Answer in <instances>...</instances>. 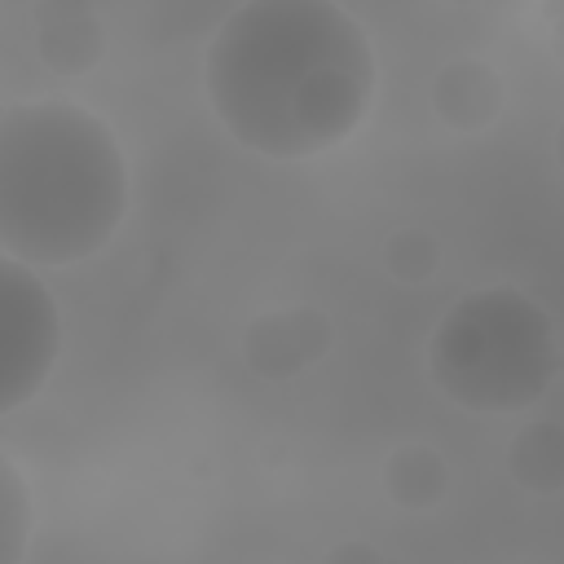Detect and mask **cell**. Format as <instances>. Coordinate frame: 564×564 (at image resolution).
I'll use <instances>...</instances> for the list:
<instances>
[{
	"label": "cell",
	"instance_id": "277c9868",
	"mask_svg": "<svg viewBox=\"0 0 564 564\" xmlns=\"http://www.w3.org/2000/svg\"><path fill=\"white\" fill-rule=\"evenodd\" d=\"M62 348V317L31 264L0 256V414L26 405Z\"/></svg>",
	"mask_w": 564,
	"mask_h": 564
},
{
	"label": "cell",
	"instance_id": "5b68a950",
	"mask_svg": "<svg viewBox=\"0 0 564 564\" xmlns=\"http://www.w3.org/2000/svg\"><path fill=\"white\" fill-rule=\"evenodd\" d=\"M330 317L322 308H282V313H260L247 335H242V361L260 379H291L304 366L322 361L330 352Z\"/></svg>",
	"mask_w": 564,
	"mask_h": 564
},
{
	"label": "cell",
	"instance_id": "8fae6325",
	"mask_svg": "<svg viewBox=\"0 0 564 564\" xmlns=\"http://www.w3.org/2000/svg\"><path fill=\"white\" fill-rule=\"evenodd\" d=\"M383 264L397 282H427L441 264V242L419 225H401L383 242Z\"/></svg>",
	"mask_w": 564,
	"mask_h": 564
},
{
	"label": "cell",
	"instance_id": "8992f818",
	"mask_svg": "<svg viewBox=\"0 0 564 564\" xmlns=\"http://www.w3.org/2000/svg\"><path fill=\"white\" fill-rule=\"evenodd\" d=\"M35 53L57 75H88L106 57V26L84 0L35 4Z\"/></svg>",
	"mask_w": 564,
	"mask_h": 564
},
{
	"label": "cell",
	"instance_id": "4fadbf2b",
	"mask_svg": "<svg viewBox=\"0 0 564 564\" xmlns=\"http://www.w3.org/2000/svg\"><path fill=\"white\" fill-rule=\"evenodd\" d=\"M383 564H405V560H383Z\"/></svg>",
	"mask_w": 564,
	"mask_h": 564
},
{
	"label": "cell",
	"instance_id": "30bf717a",
	"mask_svg": "<svg viewBox=\"0 0 564 564\" xmlns=\"http://www.w3.org/2000/svg\"><path fill=\"white\" fill-rule=\"evenodd\" d=\"M31 494L22 471L0 454V564H22L31 542Z\"/></svg>",
	"mask_w": 564,
	"mask_h": 564
},
{
	"label": "cell",
	"instance_id": "3957f363",
	"mask_svg": "<svg viewBox=\"0 0 564 564\" xmlns=\"http://www.w3.org/2000/svg\"><path fill=\"white\" fill-rule=\"evenodd\" d=\"M427 375L463 410H529L560 375L555 317L516 286L471 291L436 322L427 339Z\"/></svg>",
	"mask_w": 564,
	"mask_h": 564
},
{
	"label": "cell",
	"instance_id": "9c48e42d",
	"mask_svg": "<svg viewBox=\"0 0 564 564\" xmlns=\"http://www.w3.org/2000/svg\"><path fill=\"white\" fill-rule=\"evenodd\" d=\"M383 489H388V498H392L397 507H405V511H427V507H436V502L445 498V489H449V467H445V458H441L436 449H427V445H401V449H392L388 463H383Z\"/></svg>",
	"mask_w": 564,
	"mask_h": 564
},
{
	"label": "cell",
	"instance_id": "6da1fadb",
	"mask_svg": "<svg viewBox=\"0 0 564 564\" xmlns=\"http://www.w3.org/2000/svg\"><path fill=\"white\" fill-rule=\"evenodd\" d=\"M207 101L229 137L264 159L339 145L370 110L366 26L330 0H251L207 44Z\"/></svg>",
	"mask_w": 564,
	"mask_h": 564
},
{
	"label": "cell",
	"instance_id": "7c38bea8",
	"mask_svg": "<svg viewBox=\"0 0 564 564\" xmlns=\"http://www.w3.org/2000/svg\"><path fill=\"white\" fill-rule=\"evenodd\" d=\"M388 555L379 551V546H370V542H361V538H348V542H335L326 555H322V564H383Z\"/></svg>",
	"mask_w": 564,
	"mask_h": 564
},
{
	"label": "cell",
	"instance_id": "7a4b0ae2",
	"mask_svg": "<svg viewBox=\"0 0 564 564\" xmlns=\"http://www.w3.org/2000/svg\"><path fill=\"white\" fill-rule=\"evenodd\" d=\"M128 212L115 132L66 97L0 115V256L75 264L97 256Z\"/></svg>",
	"mask_w": 564,
	"mask_h": 564
},
{
	"label": "cell",
	"instance_id": "52a82bcc",
	"mask_svg": "<svg viewBox=\"0 0 564 564\" xmlns=\"http://www.w3.org/2000/svg\"><path fill=\"white\" fill-rule=\"evenodd\" d=\"M432 110L454 132L489 128L498 119V110H502V79H498V70L489 62H476V57H458V62L441 66L436 79H432Z\"/></svg>",
	"mask_w": 564,
	"mask_h": 564
},
{
	"label": "cell",
	"instance_id": "ba28073f",
	"mask_svg": "<svg viewBox=\"0 0 564 564\" xmlns=\"http://www.w3.org/2000/svg\"><path fill=\"white\" fill-rule=\"evenodd\" d=\"M507 467L524 494H542V498L560 494L564 489V427L555 419H538L520 427L511 436Z\"/></svg>",
	"mask_w": 564,
	"mask_h": 564
}]
</instances>
